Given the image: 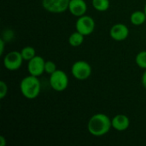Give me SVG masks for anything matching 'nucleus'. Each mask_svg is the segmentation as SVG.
Returning a JSON list of instances; mask_svg holds the SVG:
<instances>
[{
    "mask_svg": "<svg viewBox=\"0 0 146 146\" xmlns=\"http://www.w3.org/2000/svg\"><path fill=\"white\" fill-rule=\"evenodd\" d=\"M112 128L111 119L105 114L98 113L93 115L88 121L87 130L90 134L95 137L106 135Z\"/></svg>",
    "mask_w": 146,
    "mask_h": 146,
    "instance_id": "f257e3e1",
    "label": "nucleus"
},
{
    "mask_svg": "<svg viewBox=\"0 0 146 146\" xmlns=\"http://www.w3.org/2000/svg\"><path fill=\"white\" fill-rule=\"evenodd\" d=\"M20 91L22 96L28 100L37 98L41 92V83L38 77L31 74L24 77L20 82Z\"/></svg>",
    "mask_w": 146,
    "mask_h": 146,
    "instance_id": "f03ea898",
    "label": "nucleus"
},
{
    "mask_svg": "<svg viewBox=\"0 0 146 146\" xmlns=\"http://www.w3.org/2000/svg\"><path fill=\"white\" fill-rule=\"evenodd\" d=\"M50 87L58 92L65 91L68 86V74L61 69H56L53 74H50L49 79Z\"/></svg>",
    "mask_w": 146,
    "mask_h": 146,
    "instance_id": "7ed1b4c3",
    "label": "nucleus"
},
{
    "mask_svg": "<svg viewBox=\"0 0 146 146\" xmlns=\"http://www.w3.org/2000/svg\"><path fill=\"white\" fill-rule=\"evenodd\" d=\"M92 67L89 62L86 61H77L73 63L71 67V74L73 77L78 80H86L92 75Z\"/></svg>",
    "mask_w": 146,
    "mask_h": 146,
    "instance_id": "20e7f679",
    "label": "nucleus"
},
{
    "mask_svg": "<svg viewBox=\"0 0 146 146\" xmlns=\"http://www.w3.org/2000/svg\"><path fill=\"white\" fill-rule=\"evenodd\" d=\"M23 61L24 60H23L21 51L12 50L4 56L3 63L6 69L9 71H15V70H18L21 67Z\"/></svg>",
    "mask_w": 146,
    "mask_h": 146,
    "instance_id": "39448f33",
    "label": "nucleus"
},
{
    "mask_svg": "<svg viewBox=\"0 0 146 146\" xmlns=\"http://www.w3.org/2000/svg\"><path fill=\"white\" fill-rule=\"evenodd\" d=\"M95 27H96V23L94 19L92 16L86 15L78 17L75 23L76 31L80 32L84 36H88L92 34L94 32Z\"/></svg>",
    "mask_w": 146,
    "mask_h": 146,
    "instance_id": "423d86ee",
    "label": "nucleus"
},
{
    "mask_svg": "<svg viewBox=\"0 0 146 146\" xmlns=\"http://www.w3.org/2000/svg\"><path fill=\"white\" fill-rule=\"evenodd\" d=\"M70 0H42L43 8L53 14H61L68 10Z\"/></svg>",
    "mask_w": 146,
    "mask_h": 146,
    "instance_id": "0eeeda50",
    "label": "nucleus"
},
{
    "mask_svg": "<svg viewBox=\"0 0 146 146\" xmlns=\"http://www.w3.org/2000/svg\"><path fill=\"white\" fill-rule=\"evenodd\" d=\"M45 61L40 56H35L27 63V70L29 74L39 77L44 73Z\"/></svg>",
    "mask_w": 146,
    "mask_h": 146,
    "instance_id": "6e6552de",
    "label": "nucleus"
},
{
    "mask_svg": "<svg viewBox=\"0 0 146 146\" xmlns=\"http://www.w3.org/2000/svg\"><path fill=\"white\" fill-rule=\"evenodd\" d=\"M110 35L115 41H123L128 37L129 29L123 23H116L110 28Z\"/></svg>",
    "mask_w": 146,
    "mask_h": 146,
    "instance_id": "1a4fd4ad",
    "label": "nucleus"
},
{
    "mask_svg": "<svg viewBox=\"0 0 146 146\" xmlns=\"http://www.w3.org/2000/svg\"><path fill=\"white\" fill-rule=\"evenodd\" d=\"M87 4L85 0H70L68 11L75 17H80L86 15Z\"/></svg>",
    "mask_w": 146,
    "mask_h": 146,
    "instance_id": "9d476101",
    "label": "nucleus"
},
{
    "mask_svg": "<svg viewBox=\"0 0 146 146\" xmlns=\"http://www.w3.org/2000/svg\"><path fill=\"white\" fill-rule=\"evenodd\" d=\"M112 128L118 132L126 131L130 126V119L126 115L119 114L111 119Z\"/></svg>",
    "mask_w": 146,
    "mask_h": 146,
    "instance_id": "9b49d317",
    "label": "nucleus"
},
{
    "mask_svg": "<svg viewBox=\"0 0 146 146\" xmlns=\"http://www.w3.org/2000/svg\"><path fill=\"white\" fill-rule=\"evenodd\" d=\"M130 21L134 26H141L146 21V15L143 10H136L132 13Z\"/></svg>",
    "mask_w": 146,
    "mask_h": 146,
    "instance_id": "f8f14e48",
    "label": "nucleus"
},
{
    "mask_svg": "<svg viewBox=\"0 0 146 146\" xmlns=\"http://www.w3.org/2000/svg\"><path fill=\"white\" fill-rule=\"evenodd\" d=\"M84 38H85V36L82 33H80V32H78V31L74 32L68 37V44L73 47H79L83 44Z\"/></svg>",
    "mask_w": 146,
    "mask_h": 146,
    "instance_id": "ddd939ff",
    "label": "nucleus"
},
{
    "mask_svg": "<svg viewBox=\"0 0 146 146\" xmlns=\"http://www.w3.org/2000/svg\"><path fill=\"white\" fill-rule=\"evenodd\" d=\"M92 7L99 12L107 11L110 6V0H92Z\"/></svg>",
    "mask_w": 146,
    "mask_h": 146,
    "instance_id": "4468645a",
    "label": "nucleus"
},
{
    "mask_svg": "<svg viewBox=\"0 0 146 146\" xmlns=\"http://www.w3.org/2000/svg\"><path fill=\"white\" fill-rule=\"evenodd\" d=\"M21 56L23 57L24 61H30L32 58H33L36 56V50L33 46H25L21 50Z\"/></svg>",
    "mask_w": 146,
    "mask_h": 146,
    "instance_id": "2eb2a0df",
    "label": "nucleus"
},
{
    "mask_svg": "<svg viewBox=\"0 0 146 146\" xmlns=\"http://www.w3.org/2000/svg\"><path fill=\"white\" fill-rule=\"evenodd\" d=\"M135 62L140 68L146 69V50H141L137 54Z\"/></svg>",
    "mask_w": 146,
    "mask_h": 146,
    "instance_id": "dca6fc26",
    "label": "nucleus"
},
{
    "mask_svg": "<svg viewBox=\"0 0 146 146\" xmlns=\"http://www.w3.org/2000/svg\"><path fill=\"white\" fill-rule=\"evenodd\" d=\"M56 65L53 61H45V66H44V73L48 74H53L56 70Z\"/></svg>",
    "mask_w": 146,
    "mask_h": 146,
    "instance_id": "f3484780",
    "label": "nucleus"
},
{
    "mask_svg": "<svg viewBox=\"0 0 146 146\" xmlns=\"http://www.w3.org/2000/svg\"><path fill=\"white\" fill-rule=\"evenodd\" d=\"M8 93V86L4 81H0V98L3 99Z\"/></svg>",
    "mask_w": 146,
    "mask_h": 146,
    "instance_id": "a211bd4d",
    "label": "nucleus"
},
{
    "mask_svg": "<svg viewBox=\"0 0 146 146\" xmlns=\"http://www.w3.org/2000/svg\"><path fill=\"white\" fill-rule=\"evenodd\" d=\"M4 45H5V42L3 38H0V55L2 56L3 54L4 51Z\"/></svg>",
    "mask_w": 146,
    "mask_h": 146,
    "instance_id": "6ab92c4d",
    "label": "nucleus"
},
{
    "mask_svg": "<svg viewBox=\"0 0 146 146\" xmlns=\"http://www.w3.org/2000/svg\"><path fill=\"white\" fill-rule=\"evenodd\" d=\"M141 82H142V85L144 86V88L146 90V69L145 71L144 72L143 75H142V79H141Z\"/></svg>",
    "mask_w": 146,
    "mask_h": 146,
    "instance_id": "aec40b11",
    "label": "nucleus"
},
{
    "mask_svg": "<svg viewBox=\"0 0 146 146\" xmlns=\"http://www.w3.org/2000/svg\"><path fill=\"white\" fill-rule=\"evenodd\" d=\"M7 144V140L5 139L4 136H0V146H5V145Z\"/></svg>",
    "mask_w": 146,
    "mask_h": 146,
    "instance_id": "412c9836",
    "label": "nucleus"
},
{
    "mask_svg": "<svg viewBox=\"0 0 146 146\" xmlns=\"http://www.w3.org/2000/svg\"><path fill=\"white\" fill-rule=\"evenodd\" d=\"M144 11H145V15H146V3H145V8H144Z\"/></svg>",
    "mask_w": 146,
    "mask_h": 146,
    "instance_id": "4be33fe9",
    "label": "nucleus"
}]
</instances>
